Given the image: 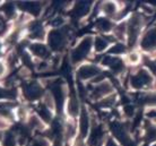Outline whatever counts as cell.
I'll list each match as a JSON object with an SVG mask.
<instances>
[{
    "label": "cell",
    "mask_w": 156,
    "mask_h": 146,
    "mask_svg": "<svg viewBox=\"0 0 156 146\" xmlns=\"http://www.w3.org/2000/svg\"><path fill=\"white\" fill-rule=\"evenodd\" d=\"M90 45H92V37L87 36L85 39H83L71 52V60L74 62H78L80 60L85 59L90 51Z\"/></svg>",
    "instance_id": "6da1fadb"
},
{
    "label": "cell",
    "mask_w": 156,
    "mask_h": 146,
    "mask_svg": "<svg viewBox=\"0 0 156 146\" xmlns=\"http://www.w3.org/2000/svg\"><path fill=\"white\" fill-rule=\"evenodd\" d=\"M153 83L152 76L144 69H139L133 76H131L130 84L133 85V88H143L147 87Z\"/></svg>",
    "instance_id": "7a4b0ae2"
},
{
    "label": "cell",
    "mask_w": 156,
    "mask_h": 146,
    "mask_svg": "<svg viewBox=\"0 0 156 146\" xmlns=\"http://www.w3.org/2000/svg\"><path fill=\"white\" fill-rule=\"evenodd\" d=\"M141 25H143V18L139 15H135L131 20H129L128 26H127V33H128L129 43L131 45L136 42Z\"/></svg>",
    "instance_id": "3957f363"
},
{
    "label": "cell",
    "mask_w": 156,
    "mask_h": 146,
    "mask_svg": "<svg viewBox=\"0 0 156 146\" xmlns=\"http://www.w3.org/2000/svg\"><path fill=\"white\" fill-rule=\"evenodd\" d=\"M67 42V33L65 31H53L49 36V43L53 50H61Z\"/></svg>",
    "instance_id": "277c9868"
},
{
    "label": "cell",
    "mask_w": 156,
    "mask_h": 146,
    "mask_svg": "<svg viewBox=\"0 0 156 146\" xmlns=\"http://www.w3.org/2000/svg\"><path fill=\"white\" fill-rule=\"evenodd\" d=\"M100 71V68L95 65H84L78 69L77 75L80 79H88L98 76Z\"/></svg>",
    "instance_id": "5b68a950"
},
{
    "label": "cell",
    "mask_w": 156,
    "mask_h": 146,
    "mask_svg": "<svg viewBox=\"0 0 156 146\" xmlns=\"http://www.w3.org/2000/svg\"><path fill=\"white\" fill-rule=\"evenodd\" d=\"M141 47L145 50H151V49H156V26L151 28L141 41Z\"/></svg>",
    "instance_id": "8992f818"
},
{
    "label": "cell",
    "mask_w": 156,
    "mask_h": 146,
    "mask_svg": "<svg viewBox=\"0 0 156 146\" xmlns=\"http://www.w3.org/2000/svg\"><path fill=\"white\" fill-rule=\"evenodd\" d=\"M113 91V87L112 85L108 82V80H103V82H100L98 85L95 88H94L93 91V96L95 99H98V98H101V96H104V95H111L110 93Z\"/></svg>",
    "instance_id": "52a82bcc"
},
{
    "label": "cell",
    "mask_w": 156,
    "mask_h": 146,
    "mask_svg": "<svg viewBox=\"0 0 156 146\" xmlns=\"http://www.w3.org/2000/svg\"><path fill=\"white\" fill-rule=\"evenodd\" d=\"M24 93H25V96L27 98L28 100H36L39 98L41 93H42V87L40 86L37 83H30L26 85L25 90H24Z\"/></svg>",
    "instance_id": "ba28073f"
},
{
    "label": "cell",
    "mask_w": 156,
    "mask_h": 146,
    "mask_svg": "<svg viewBox=\"0 0 156 146\" xmlns=\"http://www.w3.org/2000/svg\"><path fill=\"white\" fill-rule=\"evenodd\" d=\"M103 63L106 65L108 67H110L114 73H120L123 70V63L119 58H112V57H105L103 59Z\"/></svg>",
    "instance_id": "9c48e42d"
},
{
    "label": "cell",
    "mask_w": 156,
    "mask_h": 146,
    "mask_svg": "<svg viewBox=\"0 0 156 146\" xmlns=\"http://www.w3.org/2000/svg\"><path fill=\"white\" fill-rule=\"evenodd\" d=\"M79 129H80V135L83 137H85L88 133V129H90V117H88V113L85 110H83L82 113H80Z\"/></svg>",
    "instance_id": "30bf717a"
},
{
    "label": "cell",
    "mask_w": 156,
    "mask_h": 146,
    "mask_svg": "<svg viewBox=\"0 0 156 146\" xmlns=\"http://www.w3.org/2000/svg\"><path fill=\"white\" fill-rule=\"evenodd\" d=\"M31 51L34 53V55L39 57V58H47L49 55V49H48L44 44L41 43H35L31 45Z\"/></svg>",
    "instance_id": "8fae6325"
},
{
    "label": "cell",
    "mask_w": 156,
    "mask_h": 146,
    "mask_svg": "<svg viewBox=\"0 0 156 146\" xmlns=\"http://www.w3.org/2000/svg\"><path fill=\"white\" fill-rule=\"evenodd\" d=\"M79 108H80V105H79L77 98L75 95L70 96V99L68 101V112H69V115L73 116V117L77 116L79 113Z\"/></svg>",
    "instance_id": "7c38bea8"
},
{
    "label": "cell",
    "mask_w": 156,
    "mask_h": 146,
    "mask_svg": "<svg viewBox=\"0 0 156 146\" xmlns=\"http://www.w3.org/2000/svg\"><path fill=\"white\" fill-rule=\"evenodd\" d=\"M14 104L12 102H0V117L9 118L12 116V109Z\"/></svg>",
    "instance_id": "4fadbf2b"
},
{
    "label": "cell",
    "mask_w": 156,
    "mask_h": 146,
    "mask_svg": "<svg viewBox=\"0 0 156 146\" xmlns=\"http://www.w3.org/2000/svg\"><path fill=\"white\" fill-rule=\"evenodd\" d=\"M20 6L31 14H39L41 10V5L39 2H24V4H20Z\"/></svg>",
    "instance_id": "5bb4252c"
},
{
    "label": "cell",
    "mask_w": 156,
    "mask_h": 146,
    "mask_svg": "<svg viewBox=\"0 0 156 146\" xmlns=\"http://www.w3.org/2000/svg\"><path fill=\"white\" fill-rule=\"evenodd\" d=\"M30 33H31V36L33 39H42L43 37V27L40 25V24H33L30 28Z\"/></svg>",
    "instance_id": "9a60e30c"
},
{
    "label": "cell",
    "mask_w": 156,
    "mask_h": 146,
    "mask_svg": "<svg viewBox=\"0 0 156 146\" xmlns=\"http://www.w3.org/2000/svg\"><path fill=\"white\" fill-rule=\"evenodd\" d=\"M90 2H78V4H76V7H75V12L78 16H84L90 10Z\"/></svg>",
    "instance_id": "2e32d148"
},
{
    "label": "cell",
    "mask_w": 156,
    "mask_h": 146,
    "mask_svg": "<svg viewBox=\"0 0 156 146\" xmlns=\"http://www.w3.org/2000/svg\"><path fill=\"white\" fill-rule=\"evenodd\" d=\"M102 9L108 16H114L117 14V6H115L114 2H111V1L104 2L103 6H102Z\"/></svg>",
    "instance_id": "e0dca14e"
},
{
    "label": "cell",
    "mask_w": 156,
    "mask_h": 146,
    "mask_svg": "<svg viewBox=\"0 0 156 146\" xmlns=\"http://www.w3.org/2000/svg\"><path fill=\"white\" fill-rule=\"evenodd\" d=\"M96 26H98V28L100 30V31L109 32V31H111V28L113 27V24L111 23L109 20H104V18H102V20H98Z\"/></svg>",
    "instance_id": "ac0fdd59"
},
{
    "label": "cell",
    "mask_w": 156,
    "mask_h": 146,
    "mask_svg": "<svg viewBox=\"0 0 156 146\" xmlns=\"http://www.w3.org/2000/svg\"><path fill=\"white\" fill-rule=\"evenodd\" d=\"M109 45V41L104 37H96L95 40V49H96V51L98 52H101L103 51L104 49H106Z\"/></svg>",
    "instance_id": "d6986e66"
},
{
    "label": "cell",
    "mask_w": 156,
    "mask_h": 146,
    "mask_svg": "<svg viewBox=\"0 0 156 146\" xmlns=\"http://www.w3.org/2000/svg\"><path fill=\"white\" fill-rule=\"evenodd\" d=\"M110 52H111V53H113V55H120V53H125V52H126V47L123 45V44L118 43L117 45H114V47L111 48Z\"/></svg>",
    "instance_id": "ffe728a7"
},
{
    "label": "cell",
    "mask_w": 156,
    "mask_h": 146,
    "mask_svg": "<svg viewBox=\"0 0 156 146\" xmlns=\"http://www.w3.org/2000/svg\"><path fill=\"white\" fill-rule=\"evenodd\" d=\"M126 32H127V27H126L125 24H121L115 28V35L118 39H123L126 35Z\"/></svg>",
    "instance_id": "44dd1931"
},
{
    "label": "cell",
    "mask_w": 156,
    "mask_h": 146,
    "mask_svg": "<svg viewBox=\"0 0 156 146\" xmlns=\"http://www.w3.org/2000/svg\"><path fill=\"white\" fill-rule=\"evenodd\" d=\"M28 125H30V127L33 128V129H37V128H40V127L42 126V123L40 121V119L37 118V117L33 116V117H31V119H30Z\"/></svg>",
    "instance_id": "7402d4cb"
},
{
    "label": "cell",
    "mask_w": 156,
    "mask_h": 146,
    "mask_svg": "<svg viewBox=\"0 0 156 146\" xmlns=\"http://www.w3.org/2000/svg\"><path fill=\"white\" fill-rule=\"evenodd\" d=\"M30 146H48V143H47V141H45V139L36 138Z\"/></svg>",
    "instance_id": "603a6c76"
},
{
    "label": "cell",
    "mask_w": 156,
    "mask_h": 146,
    "mask_svg": "<svg viewBox=\"0 0 156 146\" xmlns=\"http://www.w3.org/2000/svg\"><path fill=\"white\" fill-rule=\"evenodd\" d=\"M128 60L130 61V63H137L138 62V60H139V55H137L136 52H133V53H130L128 55Z\"/></svg>",
    "instance_id": "cb8c5ba5"
},
{
    "label": "cell",
    "mask_w": 156,
    "mask_h": 146,
    "mask_svg": "<svg viewBox=\"0 0 156 146\" xmlns=\"http://www.w3.org/2000/svg\"><path fill=\"white\" fill-rule=\"evenodd\" d=\"M105 146H118V144L114 142L112 138H109V139H108V142H106V145Z\"/></svg>",
    "instance_id": "d4e9b609"
},
{
    "label": "cell",
    "mask_w": 156,
    "mask_h": 146,
    "mask_svg": "<svg viewBox=\"0 0 156 146\" xmlns=\"http://www.w3.org/2000/svg\"><path fill=\"white\" fill-rule=\"evenodd\" d=\"M7 96H9L8 92L7 91H4L2 88H0V99H1V98H7Z\"/></svg>",
    "instance_id": "484cf974"
},
{
    "label": "cell",
    "mask_w": 156,
    "mask_h": 146,
    "mask_svg": "<svg viewBox=\"0 0 156 146\" xmlns=\"http://www.w3.org/2000/svg\"><path fill=\"white\" fill-rule=\"evenodd\" d=\"M4 74H5V66L2 65V62H0V77H2Z\"/></svg>",
    "instance_id": "4316f807"
},
{
    "label": "cell",
    "mask_w": 156,
    "mask_h": 146,
    "mask_svg": "<svg viewBox=\"0 0 156 146\" xmlns=\"http://www.w3.org/2000/svg\"><path fill=\"white\" fill-rule=\"evenodd\" d=\"M1 137H2V134H1V131H0V139H1Z\"/></svg>",
    "instance_id": "83f0119b"
}]
</instances>
